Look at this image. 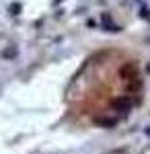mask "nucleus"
I'll return each mask as SVG.
<instances>
[{"mask_svg": "<svg viewBox=\"0 0 150 154\" xmlns=\"http://www.w3.org/2000/svg\"><path fill=\"white\" fill-rule=\"evenodd\" d=\"M99 19H101V27H103L105 31H109V33H119V31H121V27L109 17V12H101Z\"/></svg>", "mask_w": 150, "mask_h": 154, "instance_id": "nucleus-1", "label": "nucleus"}, {"mask_svg": "<svg viewBox=\"0 0 150 154\" xmlns=\"http://www.w3.org/2000/svg\"><path fill=\"white\" fill-rule=\"evenodd\" d=\"M113 107L117 111L126 113V111L132 109V101H130V97H117V99H113Z\"/></svg>", "mask_w": 150, "mask_h": 154, "instance_id": "nucleus-2", "label": "nucleus"}, {"mask_svg": "<svg viewBox=\"0 0 150 154\" xmlns=\"http://www.w3.org/2000/svg\"><path fill=\"white\" fill-rule=\"evenodd\" d=\"M17 54H19V49L14 48V45H11V48H6V49H2V60H12V58H17Z\"/></svg>", "mask_w": 150, "mask_h": 154, "instance_id": "nucleus-3", "label": "nucleus"}, {"mask_svg": "<svg viewBox=\"0 0 150 154\" xmlns=\"http://www.w3.org/2000/svg\"><path fill=\"white\" fill-rule=\"evenodd\" d=\"M95 121H97V125H103V128H113L117 123V119H105V117H99Z\"/></svg>", "mask_w": 150, "mask_h": 154, "instance_id": "nucleus-4", "label": "nucleus"}, {"mask_svg": "<svg viewBox=\"0 0 150 154\" xmlns=\"http://www.w3.org/2000/svg\"><path fill=\"white\" fill-rule=\"evenodd\" d=\"M21 11H23V6H21L19 2H12L11 6H8V12H11L12 17H17V14H21Z\"/></svg>", "mask_w": 150, "mask_h": 154, "instance_id": "nucleus-5", "label": "nucleus"}, {"mask_svg": "<svg viewBox=\"0 0 150 154\" xmlns=\"http://www.w3.org/2000/svg\"><path fill=\"white\" fill-rule=\"evenodd\" d=\"M140 17H142L144 21H148V23H150V8H148V6H140Z\"/></svg>", "mask_w": 150, "mask_h": 154, "instance_id": "nucleus-6", "label": "nucleus"}, {"mask_svg": "<svg viewBox=\"0 0 150 154\" xmlns=\"http://www.w3.org/2000/svg\"><path fill=\"white\" fill-rule=\"evenodd\" d=\"M144 134H148V136H150V128H148V130H144Z\"/></svg>", "mask_w": 150, "mask_h": 154, "instance_id": "nucleus-7", "label": "nucleus"}, {"mask_svg": "<svg viewBox=\"0 0 150 154\" xmlns=\"http://www.w3.org/2000/svg\"><path fill=\"white\" fill-rule=\"evenodd\" d=\"M146 72H148V74H150V64H148V68H146Z\"/></svg>", "mask_w": 150, "mask_h": 154, "instance_id": "nucleus-8", "label": "nucleus"}]
</instances>
